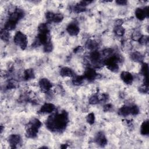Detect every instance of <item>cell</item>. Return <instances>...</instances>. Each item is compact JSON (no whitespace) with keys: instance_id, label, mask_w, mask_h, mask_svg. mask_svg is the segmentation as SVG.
I'll return each mask as SVG.
<instances>
[{"instance_id":"obj_1","label":"cell","mask_w":149,"mask_h":149,"mask_svg":"<svg viewBox=\"0 0 149 149\" xmlns=\"http://www.w3.org/2000/svg\"><path fill=\"white\" fill-rule=\"evenodd\" d=\"M68 122V115L65 111L55 116H50L46 122V126L52 131H61L65 129Z\"/></svg>"},{"instance_id":"obj_2","label":"cell","mask_w":149,"mask_h":149,"mask_svg":"<svg viewBox=\"0 0 149 149\" xmlns=\"http://www.w3.org/2000/svg\"><path fill=\"white\" fill-rule=\"evenodd\" d=\"M14 42L17 46L19 47L22 50H24L28 46V37L22 32L18 31L14 36Z\"/></svg>"},{"instance_id":"obj_3","label":"cell","mask_w":149,"mask_h":149,"mask_svg":"<svg viewBox=\"0 0 149 149\" xmlns=\"http://www.w3.org/2000/svg\"><path fill=\"white\" fill-rule=\"evenodd\" d=\"M134 15L137 19L140 21H144L148 17V7L146 6L144 8H137L134 11Z\"/></svg>"},{"instance_id":"obj_4","label":"cell","mask_w":149,"mask_h":149,"mask_svg":"<svg viewBox=\"0 0 149 149\" xmlns=\"http://www.w3.org/2000/svg\"><path fill=\"white\" fill-rule=\"evenodd\" d=\"M39 86L43 91L47 93L51 91L53 87V85L47 78H42L39 82Z\"/></svg>"},{"instance_id":"obj_5","label":"cell","mask_w":149,"mask_h":149,"mask_svg":"<svg viewBox=\"0 0 149 149\" xmlns=\"http://www.w3.org/2000/svg\"><path fill=\"white\" fill-rule=\"evenodd\" d=\"M83 76L85 79L89 82H93L97 78L98 74L97 73L96 70L93 68H87L85 71Z\"/></svg>"},{"instance_id":"obj_6","label":"cell","mask_w":149,"mask_h":149,"mask_svg":"<svg viewBox=\"0 0 149 149\" xmlns=\"http://www.w3.org/2000/svg\"><path fill=\"white\" fill-rule=\"evenodd\" d=\"M67 33L71 36H76L79 35L80 32V28L78 25L75 22L69 24L66 28Z\"/></svg>"},{"instance_id":"obj_7","label":"cell","mask_w":149,"mask_h":149,"mask_svg":"<svg viewBox=\"0 0 149 149\" xmlns=\"http://www.w3.org/2000/svg\"><path fill=\"white\" fill-rule=\"evenodd\" d=\"M120 77L121 80L127 85H131L134 81L133 75L128 71H122L121 73Z\"/></svg>"},{"instance_id":"obj_8","label":"cell","mask_w":149,"mask_h":149,"mask_svg":"<svg viewBox=\"0 0 149 149\" xmlns=\"http://www.w3.org/2000/svg\"><path fill=\"white\" fill-rule=\"evenodd\" d=\"M8 141L11 148H17V146L21 142V137L19 134H12L8 137Z\"/></svg>"},{"instance_id":"obj_9","label":"cell","mask_w":149,"mask_h":149,"mask_svg":"<svg viewBox=\"0 0 149 149\" xmlns=\"http://www.w3.org/2000/svg\"><path fill=\"white\" fill-rule=\"evenodd\" d=\"M55 109V105L50 103H46L44 104L40 109V112L42 114H47L52 113Z\"/></svg>"},{"instance_id":"obj_10","label":"cell","mask_w":149,"mask_h":149,"mask_svg":"<svg viewBox=\"0 0 149 149\" xmlns=\"http://www.w3.org/2000/svg\"><path fill=\"white\" fill-rule=\"evenodd\" d=\"M60 75L63 78H72L75 75L73 71L68 67H64L61 68L60 70Z\"/></svg>"},{"instance_id":"obj_11","label":"cell","mask_w":149,"mask_h":149,"mask_svg":"<svg viewBox=\"0 0 149 149\" xmlns=\"http://www.w3.org/2000/svg\"><path fill=\"white\" fill-rule=\"evenodd\" d=\"M95 141L97 144L102 147L105 146L107 144V139L103 132H99L95 137Z\"/></svg>"},{"instance_id":"obj_12","label":"cell","mask_w":149,"mask_h":149,"mask_svg":"<svg viewBox=\"0 0 149 149\" xmlns=\"http://www.w3.org/2000/svg\"><path fill=\"white\" fill-rule=\"evenodd\" d=\"M38 133L39 129L29 125L26 130V136L29 138L34 139L37 136Z\"/></svg>"},{"instance_id":"obj_13","label":"cell","mask_w":149,"mask_h":149,"mask_svg":"<svg viewBox=\"0 0 149 149\" xmlns=\"http://www.w3.org/2000/svg\"><path fill=\"white\" fill-rule=\"evenodd\" d=\"M130 59L135 62L141 63L144 61V56L143 54L139 51H134L130 54Z\"/></svg>"},{"instance_id":"obj_14","label":"cell","mask_w":149,"mask_h":149,"mask_svg":"<svg viewBox=\"0 0 149 149\" xmlns=\"http://www.w3.org/2000/svg\"><path fill=\"white\" fill-rule=\"evenodd\" d=\"M118 114L120 116H124V117L130 115V105H124L122 106L118 111Z\"/></svg>"},{"instance_id":"obj_15","label":"cell","mask_w":149,"mask_h":149,"mask_svg":"<svg viewBox=\"0 0 149 149\" xmlns=\"http://www.w3.org/2000/svg\"><path fill=\"white\" fill-rule=\"evenodd\" d=\"M140 133L143 136H146L149 134V125L148 121L145 120L140 126Z\"/></svg>"},{"instance_id":"obj_16","label":"cell","mask_w":149,"mask_h":149,"mask_svg":"<svg viewBox=\"0 0 149 149\" xmlns=\"http://www.w3.org/2000/svg\"><path fill=\"white\" fill-rule=\"evenodd\" d=\"M85 78L83 75H75L72 79V83L75 86H80L84 82Z\"/></svg>"},{"instance_id":"obj_17","label":"cell","mask_w":149,"mask_h":149,"mask_svg":"<svg viewBox=\"0 0 149 149\" xmlns=\"http://www.w3.org/2000/svg\"><path fill=\"white\" fill-rule=\"evenodd\" d=\"M35 77V73L32 69H26L24 72V79L25 80H29L33 79Z\"/></svg>"},{"instance_id":"obj_18","label":"cell","mask_w":149,"mask_h":149,"mask_svg":"<svg viewBox=\"0 0 149 149\" xmlns=\"http://www.w3.org/2000/svg\"><path fill=\"white\" fill-rule=\"evenodd\" d=\"M98 42L95 40H89L86 43V48L92 51H94L96 50V49L98 47Z\"/></svg>"},{"instance_id":"obj_19","label":"cell","mask_w":149,"mask_h":149,"mask_svg":"<svg viewBox=\"0 0 149 149\" xmlns=\"http://www.w3.org/2000/svg\"><path fill=\"white\" fill-rule=\"evenodd\" d=\"M114 33L118 37L123 36L125 33V29L123 26H115L114 29Z\"/></svg>"},{"instance_id":"obj_20","label":"cell","mask_w":149,"mask_h":149,"mask_svg":"<svg viewBox=\"0 0 149 149\" xmlns=\"http://www.w3.org/2000/svg\"><path fill=\"white\" fill-rule=\"evenodd\" d=\"M39 33H50V28L47 23H42L38 26Z\"/></svg>"},{"instance_id":"obj_21","label":"cell","mask_w":149,"mask_h":149,"mask_svg":"<svg viewBox=\"0 0 149 149\" xmlns=\"http://www.w3.org/2000/svg\"><path fill=\"white\" fill-rule=\"evenodd\" d=\"M29 126H31L35 128H36L37 129H40V128L42 126V122L37 118H33L29 123Z\"/></svg>"},{"instance_id":"obj_22","label":"cell","mask_w":149,"mask_h":149,"mask_svg":"<svg viewBox=\"0 0 149 149\" xmlns=\"http://www.w3.org/2000/svg\"><path fill=\"white\" fill-rule=\"evenodd\" d=\"M140 72L141 75L143 76V78H148V66L147 63H143L141 68L140 70Z\"/></svg>"},{"instance_id":"obj_23","label":"cell","mask_w":149,"mask_h":149,"mask_svg":"<svg viewBox=\"0 0 149 149\" xmlns=\"http://www.w3.org/2000/svg\"><path fill=\"white\" fill-rule=\"evenodd\" d=\"M17 23H15L11 21L8 20L5 24L4 29H5L8 32L13 30L14 29H15V28L17 26Z\"/></svg>"},{"instance_id":"obj_24","label":"cell","mask_w":149,"mask_h":149,"mask_svg":"<svg viewBox=\"0 0 149 149\" xmlns=\"http://www.w3.org/2000/svg\"><path fill=\"white\" fill-rule=\"evenodd\" d=\"M1 38L4 42H8L10 39L9 32L5 29H2L1 31Z\"/></svg>"},{"instance_id":"obj_25","label":"cell","mask_w":149,"mask_h":149,"mask_svg":"<svg viewBox=\"0 0 149 149\" xmlns=\"http://www.w3.org/2000/svg\"><path fill=\"white\" fill-rule=\"evenodd\" d=\"M86 8L85 6L80 4L79 3L78 4H76L73 7V11L76 14H80L86 11Z\"/></svg>"},{"instance_id":"obj_26","label":"cell","mask_w":149,"mask_h":149,"mask_svg":"<svg viewBox=\"0 0 149 149\" xmlns=\"http://www.w3.org/2000/svg\"><path fill=\"white\" fill-rule=\"evenodd\" d=\"M55 14V13H54L53 12H51V11H49V12H46V14L45 15V18L47 22V24L48 23L51 24V23L53 22Z\"/></svg>"},{"instance_id":"obj_27","label":"cell","mask_w":149,"mask_h":149,"mask_svg":"<svg viewBox=\"0 0 149 149\" xmlns=\"http://www.w3.org/2000/svg\"><path fill=\"white\" fill-rule=\"evenodd\" d=\"M89 101V103L90 104L95 105V104H97L99 103V102L100 101V97L98 95L93 94V95H92L90 97Z\"/></svg>"},{"instance_id":"obj_28","label":"cell","mask_w":149,"mask_h":149,"mask_svg":"<svg viewBox=\"0 0 149 149\" xmlns=\"http://www.w3.org/2000/svg\"><path fill=\"white\" fill-rule=\"evenodd\" d=\"M95 115L94 114L93 112H90L89 114H87V115L86 117V120L87 121V122L89 124V125H93L94 124V122H95Z\"/></svg>"},{"instance_id":"obj_29","label":"cell","mask_w":149,"mask_h":149,"mask_svg":"<svg viewBox=\"0 0 149 149\" xmlns=\"http://www.w3.org/2000/svg\"><path fill=\"white\" fill-rule=\"evenodd\" d=\"M141 46H147L148 43V37L146 35H141L137 40Z\"/></svg>"},{"instance_id":"obj_30","label":"cell","mask_w":149,"mask_h":149,"mask_svg":"<svg viewBox=\"0 0 149 149\" xmlns=\"http://www.w3.org/2000/svg\"><path fill=\"white\" fill-rule=\"evenodd\" d=\"M130 115L136 116L137 115L140 113V109L138 106L136 105H130Z\"/></svg>"},{"instance_id":"obj_31","label":"cell","mask_w":149,"mask_h":149,"mask_svg":"<svg viewBox=\"0 0 149 149\" xmlns=\"http://www.w3.org/2000/svg\"><path fill=\"white\" fill-rule=\"evenodd\" d=\"M53 44L51 43V42H50L49 43H47V44H46L45 45H44V47H43V50L44 52L47 53H51L53 50Z\"/></svg>"},{"instance_id":"obj_32","label":"cell","mask_w":149,"mask_h":149,"mask_svg":"<svg viewBox=\"0 0 149 149\" xmlns=\"http://www.w3.org/2000/svg\"><path fill=\"white\" fill-rule=\"evenodd\" d=\"M64 15L62 14H55L53 20V23L60 24L62 22V21L64 20Z\"/></svg>"},{"instance_id":"obj_33","label":"cell","mask_w":149,"mask_h":149,"mask_svg":"<svg viewBox=\"0 0 149 149\" xmlns=\"http://www.w3.org/2000/svg\"><path fill=\"white\" fill-rule=\"evenodd\" d=\"M18 83L14 79H11L8 81L7 85V88L8 89H14L17 87Z\"/></svg>"},{"instance_id":"obj_34","label":"cell","mask_w":149,"mask_h":149,"mask_svg":"<svg viewBox=\"0 0 149 149\" xmlns=\"http://www.w3.org/2000/svg\"><path fill=\"white\" fill-rule=\"evenodd\" d=\"M139 92L143 94H147L148 92V85H146L143 84L139 88Z\"/></svg>"},{"instance_id":"obj_35","label":"cell","mask_w":149,"mask_h":149,"mask_svg":"<svg viewBox=\"0 0 149 149\" xmlns=\"http://www.w3.org/2000/svg\"><path fill=\"white\" fill-rule=\"evenodd\" d=\"M128 3L127 1H125V0H118V1H116V4H117L119 6H126Z\"/></svg>"},{"instance_id":"obj_36","label":"cell","mask_w":149,"mask_h":149,"mask_svg":"<svg viewBox=\"0 0 149 149\" xmlns=\"http://www.w3.org/2000/svg\"><path fill=\"white\" fill-rule=\"evenodd\" d=\"M93 3V1H82L79 2V3L80 4H82L83 6H85V7H86V6L91 4Z\"/></svg>"},{"instance_id":"obj_37","label":"cell","mask_w":149,"mask_h":149,"mask_svg":"<svg viewBox=\"0 0 149 149\" xmlns=\"http://www.w3.org/2000/svg\"><path fill=\"white\" fill-rule=\"evenodd\" d=\"M112 108V105L110 104H107L104 106V109L105 111H108Z\"/></svg>"},{"instance_id":"obj_38","label":"cell","mask_w":149,"mask_h":149,"mask_svg":"<svg viewBox=\"0 0 149 149\" xmlns=\"http://www.w3.org/2000/svg\"><path fill=\"white\" fill-rule=\"evenodd\" d=\"M82 50H83L82 47H80V46H78V47H77L76 48H75V49H74L73 52H74L75 53H79L81 52Z\"/></svg>"}]
</instances>
